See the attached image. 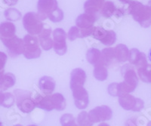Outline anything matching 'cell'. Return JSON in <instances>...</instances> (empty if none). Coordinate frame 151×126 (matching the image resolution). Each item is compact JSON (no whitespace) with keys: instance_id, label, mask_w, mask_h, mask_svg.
I'll use <instances>...</instances> for the list:
<instances>
[{"instance_id":"obj_1","label":"cell","mask_w":151,"mask_h":126,"mask_svg":"<svg viewBox=\"0 0 151 126\" xmlns=\"http://www.w3.org/2000/svg\"><path fill=\"white\" fill-rule=\"evenodd\" d=\"M127 11L142 27L147 28L151 26V9L149 5L130 1L127 3Z\"/></svg>"},{"instance_id":"obj_2","label":"cell","mask_w":151,"mask_h":126,"mask_svg":"<svg viewBox=\"0 0 151 126\" xmlns=\"http://www.w3.org/2000/svg\"><path fill=\"white\" fill-rule=\"evenodd\" d=\"M121 72L124 81L121 83H118L119 92V97L125 94H130L131 92H134L138 84V77L137 73L132 67L128 64L125 65L122 67Z\"/></svg>"},{"instance_id":"obj_3","label":"cell","mask_w":151,"mask_h":126,"mask_svg":"<svg viewBox=\"0 0 151 126\" xmlns=\"http://www.w3.org/2000/svg\"><path fill=\"white\" fill-rule=\"evenodd\" d=\"M14 94L16 104L21 112L29 113L36 107L32 92L25 90L17 89L14 90Z\"/></svg>"},{"instance_id":"obj_4","label":"cell","mask_w":151,"mask_h":126,"mask_svg":"<svg viewBox=\"0 0 151 126\" xmlns=\"http://www.w3.org/2000/svg\"><path fill=\"white\" fill-rule=\"evenodd\" d=\"M24 41V52L23 54L27 59H36L41 55L39 39L35 36L26 35L23 39Z\"/></svg>"},{"instance_id":"obj_5","label":"cell","mask_w":151,"mask_h":126,"mask_svg":"<svg viewBox=\"0 0 151 126\" xmlns=\"http://www.w3.org/2000/svg\"><path fill=\"white\" fill-rule=\"evenodd\" d=\"M23 24L27 33L32 36L40 34L45 26L39 15L34 12H28L24 15Z\"/></svg>"},{"instance_id":"obj_6","label":"cell","mask_w":151,"mask_h":126,"mask_svg":"<svg viewBox=\"0 0 151 126\" xmlns=\"http://www.w3.org/2000/svg\"><path fill=\"white\" fill-rule=\"evenodd\" d=\"M119 104L125 110L134 112H139L144 107V103L141 99L136 98L130 94H125L119 96Z\"/></svg>"},{"instance_id":"obj_7","label":"cell","mask_w":151,"mask_h":126,"mask_svg":"<svg viewBox=\"0 0 151 126\" xmlns=\"http://www.w3.org/2000/svg\"><path fill=\"white\" fill-rule=\"evenodd\" d=\"M58 9L57 0H39L37 14L42 21H44L46 18H49L50 16Z\"/></svg>"},{"instance_id":"obj_8","label":"cell","mask_w":151,"mask_h":126,"mask_svg":"<svg viewBox=\"0 0 151 126\" xmlns=\"http://www.w3.org/2000/svg\"><path fill=\"white\" fill-rule=\"evenodd\" d=\"M53 34L54 50L58 55H64L67 51V34L61 28H57L52 33Z\"/></svg>"},{"instance_id":"obj_9","label":"cell","mask_w":151,"mask_h":126,"mask_svg":"<svg viewBox=\"0 0 151 126\" xmlns=\"http://www.w3.org/2000/svg\"><path fill=\"white\" fill-rule=\"evenodd\" d=\"M91 36L106 46L113 45L116 40V35L115 32L113 30H106L101 26L94 27Z\"/></svg>"},{"instance_id":"obj_10","label":"cell","mask_w":151,"mask_h":126,"mask_svg":"<svg viewBox=\"0 0 151 126\" xmlns=\"http://www.w3.org/2000/svg\"><path fill=\"white\" fill-rule=\"evenodd\" d=\"M4 44L9 56L12 57H16L24 52V41L21 39L15 36L13 38L9 39H1Z\"/></svg>"},{"instance_id":"obj_11","label":"cell","mask_w":151,"mask_h":126,"mask_svg":"<svg viewBox=\"0 0 151 126\" xmlns=\"http://www.w3.org/2000/svg\"><path fill=\"white\" fill-rule=\"evenodd\" d=\"M93 123H98L100 122L108 121L113 116V111L108 106H99L88 112Z\"/></svg>"},{"instance_id":"obj_12","label":"cell","mask_w":151,"mask_h":126,"mask_svg":"<svg viewBox=\"0 0 151 126\" xmlns=\"http://www.w3.org/2000/svg\"><path fill=\"white\" fill-rule=\"evenodd\" d=\"M74 98L75 106L79 110H84L88 105V94L83 86H77L71 88Z\"/></svg>"},{"instance_id":"obj_13","label":"cell","mask_w":151,"mask_h":126,"mask_svg":"<svg viewBox=\"0 0 151 126\" xmlns=\"http://www.w3.org/2000/svg\"><path fill=\"white\" fill-rule=\"evenodd\" d=\"M129 63L132 65H134L137 67V69L144 67L148 65L147 60L145 54L140 52L138 49H132L129 51Z\"/></svg>"},{"instance_id":"obj_14","label":"cell","mask_w":151,"mask_h":126,"mask_svg":"<svg viewBox=\"0 0 151 126\" xmlns=\"http://www.w3.org/2000/svg\"><path fill=\"white\" fill-rule=\"evenodd\" d=\"M97 17L88 14L87 13H83L78 16L76 20V26L81 29H94V23L96 21Z\"/></svg>"},{"instance_id":"obj_15","label":"cell","mask_w":151,"mask_h":126,"mask_svg":"<svg viewBox=\"0 0 151 126\" xmlns=\"http://www.w3.org/2000/svg\"><path fill=\"white\" fill-rule=\"evenodd\" d=\"M51 34H52L51 28L48 27V26L46 27V26H45L41 33L38 35L40 45L45 51H48L52 48H53L54 42L53 39L51 38Z\"/></svg>"},{"instance_id":"obj_16","label":"cell","mask_w":151,"mask_h":126,"mask_svg":"<svg viewBox=\"0 0 151 126\" xmlns=\"http://www.w3.org/2000/svg\"><path fill=\"white\" fill-rule=\"evenodd\" d=\"M86 80V73L83 69L76 68L71 72L70 82V88L77 86H83Z\"/></svg>"},{"instance_id":"obj_17","label":"cell","mask_w":151,"mask_h":126,"mask_svg":"<svg viewBox=\"0 0 151 126\" xmlns=\"http://www.w3.org/2000/svg\"><path fill=\"white\" fill-rule=\"evenodd\" d=\"M104 0H87L84 4L85 13L98 17V14L101 11Z\"/></svg>"},{"instance_id":"obj_18","label":"cell","mask_w":151,"mask_h":126,"mask_svg":"<svg viewBox=\"0 0 151 126\" xmlns=\"http://www.w3.org/2000/svg\"><path fill=\"white\" fill-rule=\"evenodd\" d=\"M39 87L41 92L45 96L51 95L52 92L55 91V81L53 78L50 76H42L39 81Z\"/></svg>"},{"instance_id":"obj_19","label":"cell","mask_w":151,"mask_h":126,"mask_svg":"<svg viewBox=\"0 0 151 126\" xmlns=\"http://www.w3.org/2000/svg\"><path fill=\"white\" fill-rule=\"evenodd\" d=\"M16 27L12 22H2L0 24L1 39H9L16 36Z\"/></svg>"},{"instance_id":"obj_20","label":"cell","mask_w":151,"mask_h":126,"mask_svg":"<svg viewBox=\"0 0 151 126\" xmlns=\"http://www.w3.org/2000/svg\"><path fill=\"white\" fill-rule=\"evenodd\" d=\"M116 60L118 62H125L129 59V50L127 46L123 44H119L114 48Z\"/></svg>"},{"instance_id":"obj_21","label":"cell","mask_w":151,"mask_h":126,"mask_svg":"<svg viewBox=\"0 0 151 126\" xmlns=\"http://www.w3.org/2000/svg\"><path fill=\"white\" fill-rule=\"evenodd\" d=\"M116 60L115 52L113 48H106L101 51V61L105 67H108Z\"/></svg>"},{"instance_id":"obj_22","label":"cell","mask_w":151,"mask_h":126,"mask_svg":"<svg viewBox=\"0 0 151 126\" xmlns=\"http://www.w3.org/2000/svg\"><path fill=\"white\" fill-rule=\"evenodd\" d=\"M86 58L89 64L94 66L97 65L99 63H101V52L97 49L91 48L88 50L86 53Z\"/></svg>"},{"instance_id":"obj_23","label":"cell","mask_w":151,"mask_h":126,"mask_svg":"<svg viewBox=\"0 0 151 126\" xmlns=\"http://www.w3.org/2000/svg\"><path fill=\"white\" fill-rule=\"evenodd\" d=\"M51 100L54 109L58 111L64 110L66 108V99L60 93H55L51 95Z\"/></svg>"},{"instance_id":"obj_24","label":"cell","mask_w":151,"mask_h":126,"mask_svg":"<svg viewBox=\"0 0 151 126\" xmlns=\"http://www.w3.org/2000/svg\"><path fill=\"white\" fill-rule=\"evenodd\" d=\"M93 74L96 79L99 81H104L107 79V76H108L106 67H105L102 63H99L94 66Z\"/></svg>"},{"instance_id":"obj_25","label":"cell","mask_w":151,"mask_h":126,"mask_svg":"<svg viewBox=\"0 0 151 126\" xmlns=\"http://www.w3.org/2000/svg\"><path fill=\"white\" fill-rule=\"evenodd\" d=\"M16 82V77L14 74L11 73H5V77H4L3 82L0 85V90L4 92L6 91L9 88H12L14 86V85Z\"/></svg>"},{"instance_id":"obj_26","label":"cell","mask_w":151,"mask_h":126,"mask_svg":"<svg viewBox=\"0 0 151 126\" xmlns=\"http://www.w3.org/2000/svg\"><path fill=\"white\" fill-rule=\"evenodd\" d=\"M137 73L143 82L151 83V65L148 64L146 67L137 69Z\"/></svg>"},{"instance_id":"obj_27","label":"cell","mask_w":151,"mask_h":126,"mask_svg":"<svg viewBox=\"0 0 151 126\" xmlns=\"http://www.w3.org/2000/svg\"><path fill=\"white\" fill-rule=\"evenodd\" d=\"M116 8L115 5L113 2L110 1H107V2H104V6L102 8L101 12V14L105 17H110L111 16L114 15L116 11Z\"/></svg>"},{"instance_id":"obj_28","label":"cell","mask_w":151,"mask_h":126,"mask_svg":"<svg viewBox=\"0 0 151 126\" xmlns=\"http://www.w3.org/2000/svg\"><path fill=\"white\" fill-rule=\"evenodd\" d=\"M77 122L79 126H93V122L91 121L89 114L86 111H83L78 115Z\"/></svg>"},{"instance_id":"obj_29","label":"cell","mask_w":151,"mask_h":126,"mask_svg":"<svg viewBox=\"0 0 151 126\" xmlns=\"http://www.w3.org/2000/svg\"><path fill=\"white\" fill-rule=\"evenodd\" d=\"M4 15H5V18L9 21H16L21 19V13L17 9L11 8L5 11Z\"/></svg>"},{"instance_id":"obj_30","label":"cell","mask_w":151,"mask_h":126,"mask_svg":"<svg viewBox=\"0 0 151 126\" xmlns=\"http://www.w3.org/2000/svg\"><path fill=\"white\" fill-rule=\"evenodd\" d=\"M60 121L62 126H79L76 124V119L72 114H64L60 117Z\"/></svg>"},{"instance_id":"obj_31","label":"cell","mask_w":151,"mask_h":126,"mask_svg":"<svg viewBox=\"0 0 151 126\" xmlns=\"http://www.w3.org/2000/svg\"><path fill=\"white\" fill-rule=\"evenodd\" d=\"M68 39L70 41H74L76 39L82 38V36H81V31L79 27H77L76 26H73L70 29L68 32Z\"/></svg>"},{"instance_id":"obj_32","label":"cell","mask_w":151,"mask_h":126,"mask_svg":"<svg viewBox=\"0 0 151 126\" xmlns=\"http://www.w3.org/2000/svg\"><path fill=\"white\" fill-rule=\"evenodd\" d=\"M14 102H15L14 96H13L12 94L9 93V92H5V98H4L2 107H5V108H9L14 105Z\"/></svg>"},{"instance_id":"obj_33","label":"cell","mask_w":151,"mask_h":126,"mask_svg":"<svg viewBox=\"0 0 151 126\" xmlns=\"http://www.w3.org/2000/svg\"><path fill=\"white\" fill-rule=\"evenodd\" d=\"M108 93L109 94L113 97H119V92L118 83H111L108 86Z\"/></svg>"},{"instance_id":"obj_34","label":"cell","mask_w":151,"mask_h":126,"mask_svg":"<svg viewBox=\"0 0 151 126\" xmlns=\"http://www.w3.org/2000/svg\"><path fill=\"white\" fill-rule=\"evenodd\" d=\"M7 59L8 57L6 54L0 52V71L4 70V67H5V64H6Z\"/></svg>"},{"instance_id":"obj_35","label":"cell","mask_w":151,"mask_h":126,"mask_svg":"<svg viewBox=\"0 0 151 126\" xmlns=\"http://www.w3.org/2000/svg\"><path fill=\"white\" fill-rule=\"evenodd\" d=\"M17 1L18 0H3V3H5V5H9V6H12V5H14L15 4H17Z\"/></svg>"},{"instance_id":"obj_36","label":"cell","mask_w":151,"mask_h":126,"mask_svg":"<svg viewBox=\"0 0 151 126\" xmlns=\"http://www.w3.org/2000/svg\"><path fill=\"white\" fill-rule=\"evenodd\" d=\"M4 98H5V92L0 90V106H2L3 104Z\"/></svg>"},{"instance_id":"obj_37","label":"cell","mask_w":151,"mask_h":126,"mask_svg":"<svg viewBox=\"0 0 151 126\" xmlns=\"http://www.w3.org/2000/svg\"><path fill=\"white\" fill-rule=\"evenodd\" d=\"M4 77H5V73H4V70L0 71V85H2L3 82Z\"/></svg>"},{"instance_id":"obj_38","label":"cell","mask_w":151,"mask_h":126,"mask_svg":"<svg viewBox=\"0 0 151 126\" xmlns=\"http://www.w3.org/2000/svg\"><path fill=\"white\" fill-rule=\"evenodd\" d=\"M128 123H129V125H127V126H137V125H136L135 123L134 122L130 121V119H129V121L128 122Z\"/></svg>"},{"instance_id":"obj_39","label":"cell","mask_w":151,"mask_h":126,"mask_svg":"<svg viewBox=\"0 0 151 126\" xmlns=\"http://www.w3.org/2000/svg\"><path fill=\"white\" fill-rule=\"evenodd\" d=\"M98 126H110V125H109L108 124L105 123V122H102V123H101V124H100Z\"/></svg>"},{"instance_id":"obj_40","label":"cell","mask_w":151,"mask_h":126,"mask_svg":"<svg viewBox=\"0 0 151 126\" xmlns=\"http://www.w3.org/2000/svg\"><path fill=\"white\" fill-rule=\"evenodd\" d=\"M120 2H124V3H128V2H130V0H119Z\"/></svg>"},{"instance_id":"obj_41","label":"cell","mask_w":151,"mask_h":126,"mask_svg":"<svg viewBox=\"0 0 151 126\" xmlns=\"http://www.w3.org/2000/svg\"><path fill=\"white\" fill-rule=\"evenodd\" d=\"M148 57H149L150 61V62H151V49H150V53H149V55H148Z\"/></svg>"},{"instance_id":"obj_42","label":"cell","mask_w":151,"mask_h":126,"mask_svg":"<svg viewBox=\"0 0 151 126\" xmlns=\"http://www.w3.org/2000/svg\"><path fill=\"white\" fill-rule=\"evenodd\" d=\"M148 5H149L150 8V9H151V0L149 2V3H148Z\"/></svg>"},{"instance_id":"obj_43","label":"cell","mask_w":151,"mask_h":126,"mask_svg":"<svg viewBox=\"0 0 151 126\" xmlns=\"http://www.w3.org/2000/svg\"><path fill=\"white\" fill-rule=\"evenodd\" d=\"M147 126H151V121H150L149 122H148L147 125Z\"/></svg>"},{"instance_id":"obj_44","label":"cell","mask_w":151,"mask_h":126,"mask_svg":"<svg viewBox=\"0 0 151 126\" xmlns=\"http://www.w3.org/2000/svg\"><path fill=\"white\" fill-rule=\"evenodd\" d=\"M0 126H4L3 125V123H2L1 121H0Z\"/></svg>"},{"instance_id":"obj_45","label":"cell","mask_w":151,"mask_h":126,"mask_svg":"<svg viewBox=\"0 0 151 126\" xmlns=\"http://www.w3.org/2000/svg\"><path fill=\"white\" fill-rule=\"evenodd\" d=\"M28 126H37V125H28Z\"/></svg>"},{"instance_id":"obj_46","label":"cell","mask_w":151,"mask_h":126,"mask_svg":"<svg viewBox=\"0 0 151 126\" xmlns=\"http://www.w3.org/2000/svg\"><path fill=\"white\" fill-rule=\"evenodd\" d=\"M14 126H22V125H15Z\"/></svg>"}]
</instances>
